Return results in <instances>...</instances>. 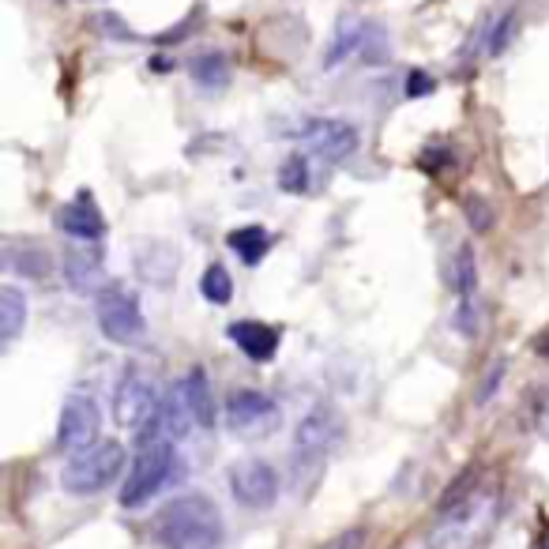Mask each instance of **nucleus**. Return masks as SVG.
Listing matches in <instances>:
<instances>
[{
	"label": "nucleus",
	"mask_w": 549,
	"mask_h": 549,
	"mask_svg": "<svg viewBox=\"0 0 549 549\" xmlns=\"http://www.w3.org/2000/svg\"><path fill=\"white\" fill-rule=\"evenodd\" d=\"M155 538L162 542V549H222L226 523L211 497L185 493V497H173L155 516Z\"/></svg>",
	"instance_id": "1"
},
{
	"label": "nucleus",
	"mask_w": 549,
	"mask_h": 549,
	"mask_svg": "<svg viewBox=\"0 0 549 549\" xmlns=\"http://www.w3.org/2000/svg\"><path fill=\"white\" fill-rule=\"evenodd\" d=\"M162 410H166V395L158 392V380L143 369H128L113 395L117 425H125L140 440H147L162 422Z\"/></svg>",
	"instance_id": "2"
},
{
	"label": "nucleus",
	"mask_w": 549,
	"mask_h": 549,
	"mask_svg": "<svg viewBox=\"0 0 549 549\" xmlns=\"http://www.w3.org/2000/svg\"><path fill=\"white\" fill-rule=\"evenodd\" d=\"M128 452L117 444V440H98L91 448H83L68 459V467L61 474V486L76 497H91V493H102L110 489L121 471H125Z\"/></svg>",
	"instance_id": "3"
},
{
	"label": "nucleus",
	"mask_w": 549,
	"mask_h": 549,
	"mask_svg": "<svg viewBox=\"0 0 549 549\" xmlns=\"http://www.w3.org/2000/svg\"><path fill=\"white\" fill-rule=\"evenodd\" d=\"M177 471H181V463H177V452H173V440H147V444H140V455H136L125 486H121V504L125 508L147 504Z\"/></svg>",
	"instance_id": "4"
},
{
	"label": "nucleus",
	"mask_w": 549,
	"mask_h": 549,
	"mask_svg": "<svg viewBox=\"0 0 549 549\" xmlns=\"http://www.w3.org/2000/svg\"><path fill=\"white\" fill-rule=\"evenodd\" d=\"M388 27L380 19H365V16H343L339 19V31L331 38L328 53H324V72L339 68L346 61H384L388 57Z\"/></svg>",
	"instance_id": "5"
},
{
	"label": "nucleus",
	"mask_w": 549,
	"mask_h": 549,
	"mask_svg": "<svg viewBox=\"0 0 549 549\" xmlns=\"http://www.w3.org/2000/svg\"><path fill=\"white\" fill-rule=\"evenodd\" d=\"M95 320L102 335L117 346H140L143 335H147V320H143V309L136 294L125 290V286H106L98 290L95 298Z\"/></svg>",
	"instance_id": "6"
},
{
	"label": "nucleus",
	"mask_w": 549,
	"mask_h": 549,
	"mask_svg": "<svg viewBox=\"0 0 549 549\" xmlns=\"http://www.w3.org/2000/svg\"><path fill=\"white\" fill-rule=\"evenodd\" d=\"M279 422H283V410L267 392L241 388L226 399V425L237 437H267L279 429Z\"/></svg>",
	"instance_id": "7"
},
{
	"label": "nucleus",
	"mask_w": 549,
	"mask_h": 549,
	"mask_svg": "<svg viewBox=\"0 0 549 549\" xmlns=\"http://www.w3.org/2000/svg\"><path fill=\"white\" fill-rule=\"evenodd\" d=\"M98 429H102V410L91 395L72 392L64 399L61 418H57V444L64 452H83L98 444Z\"/></svg>",
	"instance_id": "8"
},
{
	"label": "nucleus",
	"mask_w": 549,
	"mask_h": 549,
	"mask_svg": "<svg viewBox=\"0 0 549 549\" xmlns=\"http://www.w3.org/2000/svg\"><path fill=\"white\" fill-rule=\"evenodd\" d=\"M230 493L241 508L264 512L279 501V474L271 471V463L264 459H241L230 467Z\"/></svg>",
	"instance_id": "9"
},
{
	"label": "nucleus",
	"mask_w": 549,
	"mask_h": 549,
	"mask_svg": "<svg viewBox=\"0 0 549 549\" xmlns=\"http://www.w3.org/2000/svg\"><path fill=\"white\" fill-rule=\"evenodd\" d=\"M301 140L324 162H343L358 151V128L346 125V121H331V117H316L301 128Z\"/></svg>",
	"instance_id": "10"
},
{
	"label": "nucleus",
	"mask_w": 549,
	"mask_h": 549,
	"mask_svg": "<svg viewBox=\"0 0 549 549\" xmlns=\"http://www.w3.org/2000/svg\"><path fill=\"white\" fill-rule=\"evenodd\" d=\"M339 429H343V422H339L335 410L313 407L294 429V455L298 459H320L331 448V440L339 437Z\"/></svg>",
	"instance_id": "11"
},
{
	"label": "nucleus",
	"mask_w": 549,
	"mask_h": 549,
	"mask_svg": "<svg viewBox=\"0 0 549 549\" xmlns=\"http://www.w3.org/2000/svg\"><path fill=\"white\" fill-rule=\"evenodd\" d=\"M57 226H61L68 237H79V241H98V237L106 234V219H102V211L95 207V200L83 192L76 204H64L57 211Z\"/></svg>",
	"instance_id": "12"
},
{
	"label": "nucleus",
	"mask_w": 549,
	"mask_h": 549,
	"mask_svg": "<svg viewBox=\"0 0 549 549\" xmlns=\"http://www.w3.org/2000/svg\"><path fill=\"white\" fill-rule=\"evenodd\" d=\"M64 279L76 294H91L106 279V267H102V252L91 245H79V249L64 252Z\"/></svg>",
	"instance_id": "13"
},
{
	"label": "nucleus",
	"mask_w": 549,
	"mask_h": 549,
	"mask_svg": "<svg viewBox=\"0 0 549 549\" xmlns=\"http://www.w3.org/2000/svg\"><path fill=\"white\" fill-rule=\"evenodd\" d=\"M177 264H181V256L166 241H143L140 249H136V271L155 286H170Z\"/></svg>",
	"instance_id": "14"
},
{
	"label": "nucleus",
	"mask_w": 549,
	"mask_h": 549,
	"mask_svg": "<svg viewBox=\"0 0 549 549\" xmlns=\"http://www.w3.org/2000/svg\"><path fill=\"white\" fill-rule=\"evenodd\" d=\"M230 339L252 361H271L275 350H279V331L271 328V324H260V320H237V324H230Z\"/></svg>",
	"instance_id": "15"
},
{
	"label": "nucleus",
	"mask_w": 549,
	"mask_h": 549,
	"mask_svg": "<svg viewBox=\"0 0 549 549\" xmlns=\"http://www.w3.org/2000/svg\"><path fill=\"white\" fill-rule=\"evenodd\" d=\"M177 392L185 399V407L192 410L196 425H204V429L215 425V403H211V384H207L204 369H192L189 377L177 384Z\"/></svg>",
	"instance_id": "16"
},
{
	"label": "nucleus",
	"mask_w": 549,
	"mask_h": 549,
	"mask_svg": "<svg viewBox=\"0 0 549 549\" xmlns=\"http://www.w3.org/2000/svg\"><path fill=\"white\" fill-rule=\"evenodd\" d=\"M189 76H192V83H196L200 91H222V87L230 83V61L222 57L219 49L200 53V57L189 64Z\"/></svg>",
	"instance_id": "17"
},
{
	"label": "nucleus",
	"mask_w": 549,
	"mask_h": 549,
	"mask_svg": "<svg viewBox=\"0 0 549 549\" xmlns=\"http://www.w3.org/2000/svg\"><path fill=\"white\" fill-rule=\"evenodd\" d=\"M27 320V298L19 286H0V339L4 343H16L19 331Z\"/></svg>",
	"instance_id": "18"
},
{
	"label": "nucleus",
	"mask_w": 549,
	"mask_h": 549,
	"mask_svg": "<svg viewBox=\"0 0 549 549\" xmlns=\"http://www.w3.org/2000/svg\"><path fill=\"white\" fill-rule=\"evenodd\" d=\"M226 245L241 256V264L256 267L267 256V249H271V234H267L264 226H241V230H234V234L226 237Z\"/></svg>",
	"instance_id": "19"
},
{
	"label": "nucleus",
	"mask_w": 549,
	"mask_h": 549,
	"mask_svg": "<svg viewBox=\"0 0 549 549\" xmlns=\"http://www.w3.org/2000/svg\"><path fill=\"white\" fill-rule=\"evenodd\" d=\"M448 283H452V290L463 301H474V286H478V264H474V249H471V245H459Z\"/></svg>",
	"instance_id": "20"
},
{
	"label": "nucleus",
	"mask_w": 549,
	"mask_h": 549,
	"mask_svg": "<svg viewBox=\"0 0 549 549\" xmlns=\"http://www.w3.org/2000/svg\"><path fill=\"white\" fill-rule=\"evenodd\" d=\"M200 294H204L211 305H230L234 298V283H230V271L222 264H211L200 279Z\"/></svg>",
	"instance_id": "21"
},
{
	"label": "nucleus",
	"mask_w": 549,
	"mask_h": 549,
	"mask_svg": "<svg viewBox=\"0 0 549 549\" xmlns=\"http://www.w3.org/2000/svg\"><path fill=\"white\" fill-rule=\"evenodd\" d=\"M8 264L16 267L19 275H31V279H46L49 275V256H46V249H38V245H27V249H19V252H12L8 256Z\"/></svg>",
	"instance_id": "22"
},
{
	"label": "nucleus",
	"mask_w": 549,
	"mask_h": 549,
	"mask_svg": "<svg viewBox=\"0 0 549 549\" xmlns=\"http://www.w3.org/2000/svg\"><path fill=\"white\" fill-rule=\"evenodd\" d=\"M279 185H283V192H294V196L309 189V162H305V155L286 158L283 170H279Z\"/></svg>",
	"instance_id": "23"
},
{
	"label": "nucleus",
	"mask_w": 549,
	"mask_h": 549,
	"mask_svg": "<svg viewBox=\"0 0 549 549\" xmlns=\"http://www.w3.org/2000/svg\"><path fill=\"white\" fill-rule=\"evenodd\" d=\"M512 34H516V12L501 16V23L493 27V34H489V53H493V57H497V53H504V49H508V42H512Z\"/></svg>",
	"instance_id": "24"
},
{
	"label": "nucleus",
	"mask_w": 549,
	"mask_h": 549,
	"mask_svg": "<svg viewBox=\"0 0 549 549\" xmlns=\"http://www.w3.org/2000/svg\"><path fill=\"white\" fill-rule=\"evenodd\" d=\"M501 377H504V361H493V369L486 373V380L478 384V395H474V403L482 407V403H489L493 395H497V384H501Z\"/></svg>",
	"instance_id": "25"
},
{
	"label": "nucleus",
	"mask_w": 549,
	"mask_h": 549,
	"mask_svg": "<svg viewBox=\"0 0 549 549\" xmlns=\"http://www.w3.org/2000/svg\"><path fill=\"white\" fill-rule=\"evenodd\" d=\"M365 546V531H346V534H339V538H331V542H324V546H316V549H361Z\"/></svg>",
	"instance_id": "26"
},
{
	"label": "nucleus",
	"mask_w": 549,
	"mask_h": 549,
	"mask_svg": "<svg viewBox=\"0 0 549 549\" xmlns=\"http://www.w3.org/2000/svg\"><path fill=\"white\" fill-rule=\"evenodd\" d=\"M433 76H425V72H410V79H407V95L410 98H422V95H433Z\"/></svg>",
	"instance_id": "27"
},
{
	"label": "nucleus",
	"mask_w": 549,
	"mask_h": 549,
	"mask_svg": "<svg viewBox=\"0 0 549 549\" xmlns=\"http://www.w3.org/2000/svg\"><path fill=\"white\" fill-rule=\"evenodd\" d=\"M467 215H471V226H474V230H489V226H493V215H489V207L478 204V200H471V204H467Z\"/></svg>",
	"instance_id": "28"
}]
</instances>
